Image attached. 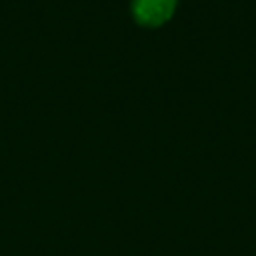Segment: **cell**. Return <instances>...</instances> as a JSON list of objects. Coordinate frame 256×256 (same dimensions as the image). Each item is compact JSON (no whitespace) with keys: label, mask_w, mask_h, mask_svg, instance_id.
<instances>
[{"label":"cell","mask_w":256,"mask_h":256,"mask_svg":"<svg viewBox=\"0 0 256 256\" xmlns=\"http://www.w3.org/2000/svg\"><path fill=\"white\" fill-rule=\"evenodd\" d=\"M176 8V0H132V14L144 26L166 22Z\"/></svg>","instance_id":"1"}]
</instances>
